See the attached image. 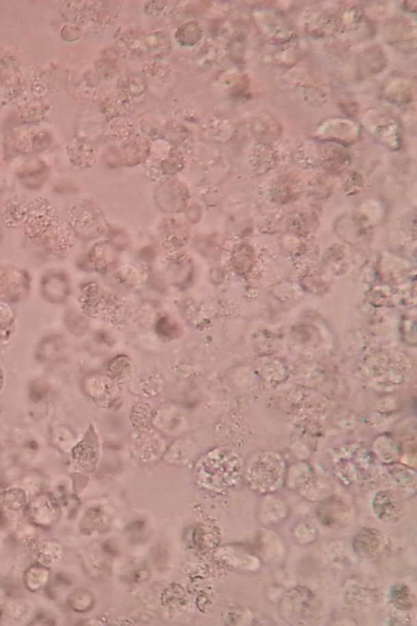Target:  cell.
I'll list each match as a JSON object with an SVG mask.
<instances>
[{
	"mask_svg": "<svg viewBox=\"0 0 417 626\" xmlns=\"http://www.w3.org/2000/svg\"><path fill=\"white\" fill-rule=\"evenodd\" d=\"M372 508L377 516L385 523H395L404 516V505L401 497L392 490L377 492L372 500Z\"/></svg>",
	"mask_w": 417,
	"mask_h": 626,
	"instance_id": "8992f818",
	"label": "cell"
},
{
	"mask_svg": "<svg viewBox=\"0 0 417 626\" xmlns=\"http://www.w3.org/2000/svg\"><path fill=\"white\" fill-rule=\"evenodd\" d=\"M255 132L264 140L277 138L281 134V127L272 116L264 115L256 120Z\"/></svg>",
	"mask_w": 417,
	"mask_h": 626,
	"instance_id": "9a60e30c",
	"label": "cell"
},
{
	"mask_svg": "<svg viewBox=\"0 0 417 626\" xmlns=\"http://www.w3.org/2000/svg\"><path fill=\"white\" fill-rule=\"evenodd\" d=\"M339 32H353L362 27L364 21L363 8L355 3H346L336 12Z\"/></svg>",
	"mask_w": 417,
	"mask_h": 626,
	"instance_id": "9c48e42d",
	"label": "cell"
},
{
	"mask_svg": "<svg viewBox=\"0 0 417 626\" xmlns=\"http://www.w3.org/2000/svg\"><path fill=\"white\" fill-rule=\"evenodd\" d=\"M285 463L277 454L264 453L253 460L251 478L256 490L264 494L276 492L285 479Z\"/></svg>",
	"mask_w": 417,
	"mask_h": 626,
	"instance_id": "6da1fadb",
	"label": "cell"
},
{
	"mask_svg": "<svg viewBox=\"0 0 417 626\" xmlns=\"http://www.w3.org/2000/svg\"><path fill=\"white\" fill-rule=\"evenodd\" d=\"M385 51L380 47L372 46L359 55V72L364 76L379 74L387 66Z\"/></svg>",
	"mask_w": 417,
	"mask_h": 626,
	"instance_id": "ba28073f",
	"label": "cell"
},
{
	"mask_svg": "<svg viewBox=\"0 0 417 626\" xmlns=\"http://www.w3.org/2000/svg\"><path fill=\"white\" fill-rule=\"evenodd\" d=\"M387 38L390 45L405 53L416 51V24L406 18H396L386 25Z\"/></svg>",
	"mask_w": 417,
	"mask_h": 626,
	"instance_id": "277c9868",
	"label": "cell"
},
{
	"mask_svg": "<svg viewBox=\"0 0 417 626\" xmlns=\"http://www.w3.org/2000/svg\"><path fill=\"white\" fill-rule=\"evenodd\" d=\"M257 28L273 44L282 45L294 38V28L281 12L272 8H260L255 12Z\"/></svg>",
	"mask_w": 417,
	"mask_h": 626,
	"instance_id": "7a4b0ae2",
	"label": "cell"
},
{
	"mask_svg": "<svg viewBox=\"0 0 417 626\" xmlns=\"http://www.w3.org/2000/svg\"><path fill=\"white\" fill-rule=\"evenodd\" d=\"M386 99L398 105L408 104L414 98L412 85L406 80L399 79L390 82L385 89Z\"/></svg>",
	"mask_w": 417,
	"mask_h": 626,
	"instance_id": "4fadbf2b",
	"label": "cell"
},
{
	"mask_svg": "<svg viewBox=\"0 0 417 626\" xmlns=\"http://www.w3.org/2000/svg\"><path fill=\"white\" fill-rule=\"evenodd\" d=\"M307 53V45L293 38L285 44L279 45L275 51L273 61L277 65L290 66L294 65Z\"/></svg>",
	"mask_w": 417,
	"mask_h": 626,
	"instance_id": "30bf717a",
	"label": "cell"
},
{
	"mask_svg": "<svg viewBox=\"0 0 417 626\" xmlns=\"http://www.w3.org/2000/svg\"><path fill=\"white\" fill-rule=\"evenodd\" d=\"M385 543L383 534L375 529H365L355 536L354 548L363 558H372L382 550Z\"/></svg>",
	"mask_w": 417,
	"mask_h": 626,
	"instance_id": "52a82bcc",
	"label": "cell"
},
{
	"mask_svg": "<svg viewBox=\"0 0 417 626\" xmlns=\"http://www.w3.org/2000/svg\"><path fill=\"white\" fill-rule=\"evenodd\" d=\"M32 520L38 525H50L57 516V508L55 501L45 496H41L32 501L31 508H29Z\"/></svg>",
	"mask_w": 417,
	"mask_h": 626,
	"instance_id": "7c38bea8",
	"label": "cell"
},
{
	"mask_svg": "<svg viewBox=\"0 0 417 626\" xmlns=\"http://www.w3.org/2000/svg\"><path fill=\"white\" fill-rule=\"evenodd\" d=\"M25 496L23 491L21 490H12L11 492H6L5 496H4V501H5L6 505L11 508L12 503H14V510H18L23 507L25 503Z\"/></svg>",
	"mask_w": 417,
	"mask_h": 626,
	"instance_id": "2e32d148",
	"label": "cell"
},
{
	"mask_svg": "<svg viewBox=\"0 0 417 626\" xmlns=\"http://www.w3.org/2000/svg\"><path fill=\"white\" fill-rule=\"evenodd\" d=\"M368 132L382 142L391 145L398 144L401 138V129L394 119L386 114L372 111L364 117V123Z\"/></svg>",
	"mask_w": 417,
	"mask_h": 626,
	"instance_id": "5b68a950",
	"label": "cell"
},
{
	"mask_svg": "<svg viewBox=\"0 0 417 626\" xmlns=\"http://www.w3.org/2000/svg\"><path fill=\"white\" fill-rule=\"evenodd\" d=\"M290 594L286 596L288 599H290L287 603L290 605L288 608V610H290V612L294 610V616H299V619L303 616L308 617L311 614L313 615L316 607H315V599L311 593H309L307 590L300 589L299 591L293 590V592Z\"/></svg>",
	"mask_w": 417,
	"mask_h": 626,
	"instance_id": "8fae6325",
	"label": "cell"
},
{
	"mask_svg": "<svg viewBox=\"0 0 417 626\" xmlns=\"http://www.w3.org/2000/svg\"><path fill=\"white\" fill-rule=\"evenodd\" d=\"M389 598L390 603L401 610H411L414 605V594H412L410 589L403 584H397L391 587Z\"/></svg>",
	"mask_w": 417,
	"mask_h": 626,
	"instance_id": "5bb4252c",
	"label": "cell"
},
{
	"mask_svg": "<svg viewBox=\"0 0 417 626\" xmlns=\"http://www.w3.org/2000/svg\"><path fill=\"white\" fill-rule=\"evenodd\" d=\"M305 31L312 37L325 38L339 32L336 12L313 10L307 12L303 19Z\"/></svg>",
	"mask_w": 417,
	"mask_h": 626,
	"instance_id": "3957f363",
	"label": "cell"
}]
</instances>
